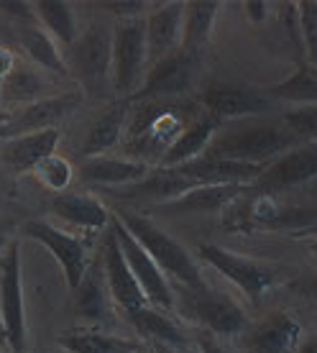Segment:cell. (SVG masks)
<instances>
[{"label":"cell","instance_id":"obj_1","mask_svg":"<svg viewBox=\"0 0 317 353\" xmlns=\"http://www.w3.org/2000/svg\"><path fill=\"white\" fill-rule=\"evenodd\" d=\"M197 115L200 113L185 100H143L128 118L123 151L128 159L143 161L149 167L161 164L167 151Z\"/></svg>","mask_w":317,"mask_h":353},{"label":"cell","instance_id":"obj_2","mask_svg":"<svg viewBox=\"0 0 317 353\" xmlns=\"http://www.w3.org/2000/svg\"><path fill=\"white\" fill-rule=\"evenodd\" d=\"M300 143V139L284 123L246 118V121L223 123L203 157L269 167L272 161H276L282 154H287Z\"/></svg>","mask_w":317,"mask_h":353},{"label":"cell","instance_id":"obj_3","mask_svg":"<svg viewBox=\"0 0 317 353\" xmlns=\"http://www.w3.org/2000/svg\"><path fill=\"white\" fill-rule=\"evenodd\" d=\"M115 218L123 223V228L141 243L143 251L154 259V264L164 272V276L174 279L182 290H200V287H205L200 266L194 264V259L187 254V248L179 246L172 236H167L156 223L133 210H118Z\"/></svg>","mask_w":317,"mask_h":353},{"label":"cell","instance_id":"obj_4","mask_svg":"<svg viewBox=\"0 0 317 353\" xmlns=\"http://www.w3.org/2000/svg\"><path fill=\"white\" fill-rule=\"evenodd\" d=\"M70 77L79 82L82 92L95 100H108L113 92V28L92 23L70 46Z\"/></svg>","mask_w":317,"mask_h":353},{"label":"cell","instance_id":"obj_5","mask_svg":"<svg viewBox=\"0 0 317 353\" xmlns=\"http://www.w3.org/2000/svg\"><path fill=\"white\" fill-rule=\"evenodd\" d=\"M146 52V23L143 18L118 21L113 28V92L131 103L141 88Z\"/></svg>","mask_w":317,"mask_h":353},{"label":"cell","instance_id":"obj_6","mask_svg":"<svg viewBox=\"0 0 317 353\" xmlns=\"http://www.w3.org/2000/svg\"><path fill=\"white\" fill-rule=\"evenodd\" d=\"M0 318L10 353L26 351V307H23V269L21 241H10L0 256Z\"/></svg>","mask_w":317,"mask_h":353},{"label":"cell","instance_id":"obj_7","mask_svg":"<svg viewBox=\"0 0 317 353\" xmlns=\"http://www.w3.org/2000/svg\"><path fill=\"white\" fill-rule=\"evenodd\" d=\"M110 233H113L115 241H118V246L123 251L125 261L131 266L133 276H136V282H139L141 292L146 294V300H149L151 307L172 312L176 305L174 302L176 297H174V292H172V287H169V279L164 276V272L154 264V259L143 251L141 243L123 228V223L118 221L115 215H113V221H110Z\"/></svg>","mask_w":317,"mask_h":353},{"label":"cell","instance_id":"obj_8","mask_svg":"<svg viewBox=\"0 0 317 353\" xmlns=\"http://www.w3.org/2000/svg\"><path fill=\"white\" fill-rule=\"evenodd\" d=\"M200 64V57L185 54L182 49L167 54L164 59L151 64L146 80L141 82L139 92L133 95L136 103L143 100H179L192 88L194 70Z\"/></svg>","mask_w":317,"mask_h":353},{"label":"cell","instance_id":"obj_9","mask_svg":"<svg viewBox=\"0 0 317 353\" xmlns=\"http://www.w3.org/2000/svg\"><path fill=\"white\" fill-rule=\"evenodd\" d=\"M23 233H26L28 239H34L36 243H41L57 259V264L62 266L70 292H77V287L82 284L85 272H88L90 266L85 241L79 239V236L64 233V230H59L57 225L46 221H28L23 225Z\"/></svg>","mask_w":317,"mask_h":353},{"label":"cell","instance_id":"obj_10","mask_svg":"<svg viewBox=\"0 0 317 353\" xmlns=\"http://www.w3.org/2000/svg\"><path fill=\"white\" fill-rule=\"evenodd\" d=\"M182 294L187 302V312L215 336H236L248 327L246 312L228 294L212 290L207 284L200 290H182Z\"/></svg>","mask_w":317,"mask_h":353},{"label":"cell","instance_id":"obj_11","mask_svg":"<svg viewBox=\"0 0 317 353\" xmlns=\"http://www.w3.org/2000/svg\"><path fill=\"white\" fill-rule=\"evenodd\" d=\"M197 254H200V259L207 261L215 272H221L225 279H230V282L236 284L238 290L246 292L251 300L264 297L266 292L274 287V272L269 266L254 261V259L233 254V251H228V248H223V246H215V243H203V246L197 248Z\"/></svg>","mask_w":317,"mask_h":353},{"label":"cell","instance_id":"obj_12","mask_svg":"<svg viewBox=\"0 0 317 353\" xmlns=\"http://www.w3.org/2000/svg\"><path fill=\"white\" fill-rule=\"evenodd\" d=\"M205 113L218 118L221 123L246 121L254 115L269 110V95L248 85H210L200 95Z\"/></svg>","mask_w":317,"mask_h":353},{"label":"cell","instance_id":"obj_13","mask_svg":"<svg viewBox=\"0 0 317 353\" xmlns=\"http://www.w3.org/2000/svg\"><path fill=\"white\" fill-rule=\"evenodd\" d=\"M77 105H79L77 92L49 95V97H44V100L31 103V105H23L18 113H13L10 123H6L0 128V141H10V139L23 136V133L57 128V123H62L64 118H67Z\"/></svg>","mask_w":317,"mask_h":353},{"label":"cell","instance_id":"obj_14","mask_svg":"<svg viewBox=\"0 0 317 353\" xmlns=\"http://www.w3.org/2000/svg\"><path fill=\"white\" fill-rule=\"evenodd\" d=\"M317 176V143H300L282 154L276 161H272L264 169L261 179L256 182V187L261 192H282V190H292V187L307 185L309 179Z\"/></svg>","mask_w":317,"mask_h":353},{"label":"cell","instance_id":"obj_15","mask_svg":"<svg viewBox=\"0 0 317 353\" xmlns=\"http://www.w3.org/2000/svg\"><path fill=\"white\" fill-rule=\"evenodd\" d=\"M192 179L182 176L176 169H164L156 167L154 172L143 176L141 182H133L128 187H115V190H105V197H115L123 203H158L169 205L179 200L182 194H187L190 190H194Z\"/></svg>","mask_w":317,"mask_h":353},{"label":"cell","instance_id":"obj_16","mask_svg":"<svg viewBox=\"0 0 317 353\" xmlns=\"http://www.w3.org/2000/svg\"><path fill=\"white\" fill-rule=\"evenodd\" d=\"M302 341L300 323L289 312H274L261 323L243 330V351L246 353H294Z\"/></svg>","mask_w":317,"mask_h":353},{"label":"cell","instance_id":"obj_17","mask_svg":"<svg viewBox=\"0 0 317 353\" xmlns=\"http://www.w3.org/2000/svg\"><path fill=\"white\" fill-rule=\"evenodd\" d=\"M100 259H103L105 279L115 305L123 310V312H133V310L139 307H146L149 300H146V294H143L139 282H136V276H133L131 266L125 261L123 251H121L113 233H108L105 246H103V256Z\"/></svg>","mask_w":317,"mask_h":353},{"label":"cell","instance_id":"obj_18","mask_svg":"<svg viewBox=\"0 0 317 353\" xmlns=\"http://www.w3.org/2000/svg\"><path fill=\"white\" fill-rule=\"evenodd\" d=\"M266 167L258 164H241V161L228 159H212V157H200L194 161H187L176 172L187 179H192L194 185H238L251 187L256 185Z\"/></svg>","mask_w":317,"mask_h":353},{"label":"cell","instance_id":"obj_19","mask_svg":"<svg viewBox=\"0 0 317 353\" xmlns=\"http://www.w3.org/2000/svg\"><path fill=\"white\" fill-rule=\"evenodd\" d=\"M59 139H62L59 128L16 136V139H10V141L0 143V161L8 169H13L16 174L34 172L41 161L49 159L52 154H57Z\"/></svg>","mask_w":317,"mask_h":353},{"label":"cell","instance_id":"obj_20","mask_svg":"<svg viewBox=\"0 0 317 353\" xmlns=\"http://www.w3.org/2000/svg\"><path fill=\"white\" fill-rule=\"evenodd\" d=\"M143 23H146V52H149V62L154 64L179 49L185 3H161L143 18Z\"/></svg>","mask_w":317,"mask_h":353},{"label":"cell","instance_id":"obj_21","mask_svg":"<svg viewBox=\"0 0 317 353\" xmlns=\"http://www.w3.org/2000/svg\"><path fill=\"white\" fill-rule=\"evenodd\" d=\"M151 167L136 159H118V157H92L82 159L77 174L82 185H95L115 190V187H128L133 182H141L149 174Z\"/></svg>","mask_w":317,"mask_h":353},{"label":"cell","instance_id":"obj_22","mask_svg":"<svg viewBox=\"0 0 317 353\" xmlns=\"http://www.w3.org/2000/svg\"><path fill=\"white\" fill-rule=\"evenodd\" d=\"M74 315L88 323H105L110 320V310H113V297H110V287L105 279V269H103V259H97L88 266L85 279L74 292Z\"/></svg>","mask_w":317,"mask_h":353},{"label":"cell","instance_id":"obj_23","mask_svg":"<svg viewBox=\"0 0 317 353\" xmlns=\"http://www.w3.org/2000/svg\"><path fill=\"white\" fill-rule=\"evenodd\" d=\"M128 118H131V103L128 100H115V103H110L105 108V113L92 123L88 139H85L82 149H79V157H85V159L103 157L113 146L123 143Z\"/></svg>","mask_w":317,"mask_h":353},{"label":"cell","instance_id":"obj_24","mask_svg":"<svg viewBox=\"0 0 317 353\" xmlns=\"http://www.w3.org/2000/svg\"><path fill=\"white\" fill-rule=\"evenodd\" d=\"M18 36V49L26 57L28 64H34L39 70H46L52 74H62V77H70V67H67V59L62 57L59 46L52 36L46 34L39 23H18L16 26Z\"/></svg>","mask_w":317,"mask_h":353},{"label":"cell","instance_id":"obj_25","mask_svg":"<svg viewBox=\"0 0 317 353\" xmlns=\"http://www.w3.org/2000/svg\"><path fill=\"white\" fill-rule=\"evenodd\" d=\"M221 125L223 123L218 118H212V115H207V113H200L192 123L182 131V136H179L174 141V146L167 151V157L161 159L158 167L176 169V167H182V164H187V161L200 159L205 151H207L210 141L215 139V133L221 131Z\"/></svg>","mask_w":317,"mask_h":353},{"label":"cell","instance_id":"obj_26","mask_svg":"<svg viewBox=\"0 0 317 353\" xmlns=\"http://www.w3.org/2000/svg\"><path fill=\"white\" fill-rule=\"evenodd\" d=\"M52 210L57 212V218H62L64 223L82 230H103L113 221L110 210L97 197L82 192L57 194L52 203Z\"/></svg>","mask_w":317,"mask_h":353},{"label":"cell","instance_id":"obj_27","mask_svg":"<svg viewBox=\"0 0 317 353\" xmlns=\"http://www.w3.org/2000/svg\"><path fill=\"white\" fill-rule=\"evenodd\" d=\"M125 318L131 320L133 325L139 327V333L149 338L151 343L169 345L174 351H182L190 343V338L179 327V323L169 318V312H164V310L146 305V307H139L133 310V312H125Z\"/></svg>","mask_w":317,"mask_h":353},{"label":"cell","instance_id":"obj_28","mask_svg":"<svg viewBox=\"0 0 317 353\" xmlns=\"http://www.w3.org/2000/svg\"><path fill=\"white\" fill-rule=\"evenodd\" d=\"M218 10H221V3H212V0L185 3V23H182V44H179L182 52L192 57L203 54L205 44L210 41Z\"/></svg>","mask_w":317,"mask_h":353},{"label":"cell","instance_id":"obj_29","mask_svg":"<svg viewBox=\"0 0 317 353\" xmlns=\"http://www.w3.org/2000/svg\"><path fill=\"white\" fill-rule=\"evenodd\" d=\"M251 187L238 185H200L182 194L179 200L169 205H161L169 212H210V210H225L230 203H236L241 194H246Z\"/></svg>","mask_w":317,"mask_h":353},{"label":"cell","instance_id":"obj_30","mask_svg":"<svg viewBox=\"0 0 317 353\" xmlns=\"http://www.w3.org/2000/svg\"><path fill=\"white\" fill-rule=\"evenodd\" d=\"M67 353H139L141 341L110 336L103 330H70L57 338Z\"/></svg>","mask_w":317,"mask_h":353},{"label":"cell","instance_id":"obj_31","mask_svg":"<svg viewBox=\"0 0 317 353\" xmlns=\"http://www.w3.org/2000/svg\"><path fill=\"white\" fill-rule=\"evenodd\" d=\"M3 90V105H31L36 100H44L46 95V80L39 74L34 64L21 62L18 59L16 70L10 72L6 80L0 82Z\"/></svg>","mask_w":317,"mask_h":353},{"label":"cell","instance_id":"obj_32","mask_svg":"<svg viewBox=\"0 0 317 353\" xmlns=\"http://www.w3.org/2000/svg\"><path fill=\"white\" fill-rule=\"evenodd\" d=\"M34 10L39 26L44 28L54 41H59L64 46H72L77 41V23H74V13H72L70 3H64V0H39V3H34Z\"/></svg>","mask_w":317,"mask_h":353},{"label":"cell","instance_id":"obj_33","mask_svg":"<svg viewBox=\"0 0 317 353\" xmlns=\"http://www.w3.org/2000/svg\"><path fill=\"white\" fill-rule=\"evenodd\" d=\"M266 95L289 100V103H297V105H317V64L300 62L297 70L289 74V80L269 88Z\"/></svg>","mask_w":317,"mask_h":353},{"label":"cell","instance_id":"obj_34","mask_svg":"<svg viewBox=\"0 0 317 353\" xmlns=\"http://www.w3.org/2000/svg\"><path fill=\"white\" fill-rule=\"evenodd\" d=\"M36 179L46 187V190H52V192L62 194L70 182L74 179V169L67 159H64L62 154H52L49 159H44L39 167L34 169Z\"/></svg>","mask_w":317,"mask_h":353},{"label":"cell","instance_id":"obj_35","mask_svg":"<svg viewBox=\"0 0 317 353\" xmlns=\"http://www.w3.org/2000/svg\"><path fill=\"white\" fill-rule=\"evenodd\" d=\"M284 125L302 143H317V105H294L284 113Z\"/></svg>","mask_w":317,"mask_h":353},{"label":"cell","instance_id":"obj_36","mask_svg":"<svg viewBox=\"0 0 317 353\" xmlns=\"http://www.w3.org/2000/svg\"><path fill=\"white\" fill-rule=\"evenodd\" d=\"M297 16H300V34L305 39L309 54V64H317V3L315 0H305L297 3Z\"/></svg>","mask_w":317,"mask_h":353},{"label":"cell","instance_id":"obj_37","mask_svg":"<svg viewBox=\"0 0 317 353\" xmlns=\"http://www.w3.org/2000/svg\"><path fill=\"white\" fill-rule=\"evenodd\" d=\"M0 13L8 16L18 23H34L36 21V10L34 3H13V0H0Z\"/></svg>","mask_w":317,"mask_h":353},{"label":"cell","instance_id":"obj_38","mask_svg":"<svg viewBox=\"0 0 317 353\" xmlns=\"http://www.w3.org/2000/svg\"><path fill=\"white\" fill-rule=\"evenodd\" d=\"M103 8L110 10L121 21H133V18H141V13L146 10V3H141V0H118V3H103Z\"/></svg>","mask_w":317,"mask_h":353},{"label":"cell","instance_id":"obj_39","mask_svg":"<svg viewBox=\"0 0 317 353\" xmlns=\"http://www.w3.org/2000/svg\"><path fill=\"white\" fill-rule=\"evenodd\" d=\"M194 343H197V348H200V353H230L225 345H221V341H218V336L215 333H210V330H197V336H194Z\"/></svg>","mask_w":317,"mask_h":353},{"label":"cell","instance_id":"obj_40","mask_svg":"<svg viewBox=\"0 0 317 353\" xmlns=\"http://www.w3.org/2000/svg\"><path fill=\"white\" fill-rule=\"evenodd\" d=\"M246 10H248V18H251L254 23H261V21H266V10H269V3H261V0H251V3H246Z\"/></svg>","mask_w":317,"mask_h":353},{"label":"cell","instance_id":"obj_41","mask_svg":"<svg viewBox=\"0 0 317 353\" xmlns=\"http://www.w3.org/2000/svg\"><path fill=\"white\" fill-rule=\"evenodd\" d=\"M294 353H317V336H307L305 341H300Z\"/></svg>","mask_w":317,"mask_h":353},{"label":"cell","instance_id":"obj_42","mask_svg":"<svg viewBox=\"0 0 317 353\" xmlns=\"http://www.w3.org/2000/svg\"><path fill=\"white\" fill-rule=\"evenodd\" d=\"M151 348H154V353H179V351H174V348H169V345H161V343H151Z\"/></svg>","mask_w":317,"mask_h":353},{"label":"cell","instance_id":"obj_43","mask_svg":"<svg viewBox=\"0 0 317 353\" xmlns=\"http://www.w3.org/2000/svg\"><path fill=\"white\" fill-rule=\"evenodd\" d=\"M10 118H13V110H0V125L10 123Z\"/></svg>","mask_w":317,"mask_h":353},{"label":"cell","instance_id":"obj_44","mask_svg":"<svg viewBox=\"0 0 317 353\" xmlns=\"http://www.w3.org/2000/svg\"><path fill=\"white\" fill-rule=\"evenodd\" d=\"M8 243H10V241L6 239V233H3V230H0V256H3V251H6V248H8Z\"/></svg>","mask_w":317,"mask_h":353},{"label":"cell","instance_id":"obj_45","mask_svg":"<svg viewBox=\"0 0 317 353\" xmlns=\"http://www.w3.org/2000/svg\"><path fill=\"white\" fill-rule=\"evenodd\" d=\"M8 348V343H6V327H3V318H0V348Z\"/></svg>","mask_w":317,"mask_h":353},{"label":"cell","instance_id":"obj_46","mask_svg":"<svg viewBox=\"0 0 317 353\" xmlns=\"http://www.w3.org/2000/svg\"><path fill=\"white\" fill-rule=\"evenodd\" d=\"M309 290H312V294H317V274L312 276V282H309Z\"/></svg>","mask_w":317,"mask_h":353},{"label":"cell","instance_id":"obj_47","mask_svg":"<svg viewBox=\"0 0 317 353\" xmlns=\"http://www.w3.org/2000/svg\"><path fill=\"white\" fill-rule=\"evenodd\" d=\"M309 251H312V254H315V256H317V241H315V243H312V246H309Z\"/></svg>","mask_w":317,"mask_h":353},{"label":"cell","instance_id":"obj_48","mask_svg":"<svg viewBox=\"0 0 317 353\" xmlns=\"http://www.w3.org/2000/svg\"><path fill=\"white\" fill-rule=\"evenodd\" d=\"M0 110H6V108H3V90H0Z\"/></svg>","mask_w":317,"mask_h":353},{"label":"cell","instance_id":"obj_49","mask_svg":"<svg viewBox=\"0 0 317 353\" xmlns=\"http://www.w3.org/2000/svg\"><path fill=\"white\" fill-rule=\"evenodd\" d=\"M0 128H3V125H0Z\"/></svg>","mask_w":317,"mask_h":353}]
</instances>
